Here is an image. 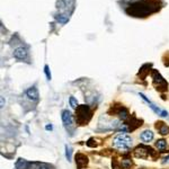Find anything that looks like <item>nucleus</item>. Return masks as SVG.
<instances>
[{
  "label": "nucleus",
  "instance_id": "17",
  "mask_svg": "<svg viewBox=\"0 0 169 169\" xmlns=\"http://www.w3.org/2000/svg\"><path fill=\"white\" fill-rule=\"evenodd\" d=\"M55 19H57V22L60 23V24H67L69 22V17L67 15H63V14H59L55 16Z\"/></svg>",
  "mask_w": 169,
  "mask_h": 169
},
{
  "label": "nucleus",
  "instance_id": "13",
  "mask_svg": "<svg viewBox=\"0 0 169 169\" xmlns=\"http://www.w3.org/2000/svg\"><path fill=\"white\" fill-rule=\"evenodd\" d=\"M29 166H31V163L26 161V160L23 159V158H19L16 161V163H15V167H16L17 169H28Z\"/></svg>",
  "mask_w": 169,
  "mask_h": 169
},
{
  "label": "nucleus",
  "instance_id": "14",
  "mask_svg": "<svg viewBox=\"0 0 169 169\" xmlns=\"http://www.w3.org/2000/svg\"><path fill=\"white\" fill-rule=\"evenodd\" d=\"M151 64H144V65H142V68L140 69V71H139V74H137V76L140 77L141 79H146V77L149 74V69H150Z\"/></svg>",
  "mask_w": 169,
  "mask_h": 169
},
{
  "label": "nucleus",
  "instance_id": "3",
  "mask_svg": "<svg viewBox=\"0 0 169 169\" xmlns=\"http://www.w3.org/2000/svg\"><path fill=\"white\" fill-rule=\"evenodd\" d=\"M132 143H133V140H132L131 137H129L128 134H118L117 137H114V140H113L114 148L123 151H128L132 147Z\"/></svg>",
  "mask_w": 169,
  "mask_h": 169
},
{
  "label": "nucleus",
  "instance_id": "22",
  "mask_svg": "<svg viewBox=\"0 0 169 169\" xmlns=\"http://www.w3.org/2000/svg\"><path fill=\"white\" fill-rule=\"evenodd\" d=\"M40 169H50V168H49L48 166H45V165H43V163H42L41 167H40Z\"/></svg>",
  "mask_w": 169,
  "mask_h": 169
},
{
  "label": "nucleus",
  "instance_id": "23",
  "mask_svg": "<svg viewBox=\"0 0 169 169\" xmlns=\"http://www.w3.org/2000/svg\"><path fill=\"white\" fill-rule=\"evenodd\" d=\"M45 129H46V130H50V131H51V130H52L53 128H52V125H46V126H45Z\"/></svg>",
  "mask_w": 169,
  "mask_h": 169
},
{
  "label": "nucleus",
  "instance_id": "16",
  "mask_svg": "<svg viewBox=\"0 0 169 169\" xmlns=\"http://www.w3.org/2000/svg\"><path fill=\"white\" fill-rule=\"evenodd\" d=\"M132 165H133V163H132V160L130 159V158H124V159H122L121 161V167L124 169L131 168Z\"/></svg>",
  "mask_w": 169,
  "mask_h": 169
},
{
  "label": "nucleus",
  "instance_id": "15",
  "mask_svg": "<svg viewBox=\"0 0 169 169\" xmlns=\"http://www.w3.org/2000/svg\"><path fill=\"white\" fill-rule=\"evenodd\" d=\"M156 148L158 150H160L161 152H166V148H167V142L163 139H160L156 142Z\"/></svg>",
  "mask_w": 169,
  "mask_h": 169
},
{
  "label": "nucleus",
  "instance_id": "5",
  "mask_svg": "<svg viewBox=\"0 0 169 169\" xmlns=\"http://www.w3.org/2000/svg\"><path fill=\"white\" fill-rule=\"evenodd\" d=\"M134 156L137 157V158H142V159H147L149 157H152L153 159H156L158 153L156 151H153L152 148L141 144V146H137L134 149Z\"/></svg>",
  "mask_w": 169,
  "mask_h": 169
},
{
  "label": "nucleus",
  "instance_id": "2",
  "mask_svg": "<svg viewBox=\"0 0 169 169\" xmlns=\"http://www.w3.org/2000/svg\"><path fill=\"white\" fill-rule=\"evenodd\" d=\"M91 118V111L88 105H80L76 108V123L78 125H86Z\"/></svg>",
  "mask_w": 169,
  "mask_h": 169
},
{
  "label": "nucleus",
  "instance_id": "20",
  "mask_svg": "<svg viewBox=\"0 0 169 169\" xmlns=\"http://www.w3.org/2000/svg\"><path fill=\"white\" fill-rule=\"evenodd\" d=\"M87 146H88L89 148H96V147H97L96 140H95V139H93V137H91V139H89V140L87 141Z\"/></svg>",
  "mask_w": 169,
  "mask_h": 169
},
{
  "label": "nucleus",
  "instance_id": "6",
  "mask_svg": "<svg viewBox=\"0 0 169 169\" xmlns=\"http://www.w3.org/2000/svg\"><path fill=\"white\" fill-rule=\"evenodd\" d=\"M62 122H63L64 128L67 129L68 131H72V129H74V116H72L70 111L65 109V111L62 112Z\"/></svg>",
  "mask_w": 169,
  "mask_h": 169
},
{
  "label": "nucleus",
  "instance_id": "7",
  "mask_svg": "<svg viewBox=\"0 0 169 169\" xmlns=\"http://www.w3.org/2000/svg\"><path fill=\"white\" fill-rule=\"evenodd\" d=\"M74 159H76V163L78 168L79 169H82L88 165V157L85 156L83 153H77L76 157H74Z\"/></svg>",
  "mask_w": 169,
  "mask_h": 169
},
{
  "label": "nucleus",
  "instance_id": "9",
  "mask_svg": "<svg viewBox=\"0 0 169 169\" xmlns=\"http://www.w3.org/2000/svg\"><path fill=\"white\" fill-rule=\"evenodd\" d=\"M26 95H27V97H28L31 100H33V102H37L38 98H40L38 90L35 86L31 87V88H28V89L26 90Z\"/></svg>",
  "mask_w": 169,
  "mask_h": 169
},
{
  "label": "nucleus",
  "instance_id": "12",
  "mask_svg": "<svg viewBox=\"0 0 169 169\" xmlns=\"http://www.w3.org/2000/svg\"><path fill=\"white\" fill-rule=\"evenodd\" d=\"M156 128L161 135H167V134H169V128L165 123H163V122H158L156 124Z\"/></svg>",
  "mask_w": 169,
  "mask_h": 169
},
{
  "label": "nucleus",
  "instance_id": "19",
  "mask_svg": "<svg viewBox=\"0 0 169 169\" xmlns=\"http://www.w3.org/2000/svg\"><path fill=\"white\" fill-rule=\"evenodd\" d=\"M69 103H70V106L72 107V108H77L78 107V100H77L76 98H74V96H71L70 98H69Z\"/></svg>",
  "mask_w": 169,
  "mask_h": 169
},
{
  "label": "nucleus",
  "instance_id": "4",
  "mask_svg": "<svg viewBox=\"0 0 169 169\" xmlns=\"http://www.w3.org/2000/svg\"><path fill=\"white\" fill-rule=\"evenodd\" d=\"M151 78H152V83L154 88L159 91H167L168 90V82L163 79V77L156 70V69H152L151 70Z\"/></svg>",
  "mask_w": 169,
  "mask_h": 169
},
{
  "label": "nucleus",
  "instance_id": "8",
  "mask_svg": "<svg viewBox=\"0 0 169 169\" xmlns=\"http://www.w3.org/2000/svg\"><path fill=\"white\" fill-rule=\"evenodd\" d=\"M13 55L15 59H17V60H25L26 57H27V55H28V52H27V50H26L25 48L19 46V48L15 49Z\"/></svg>",
  "mask_w": 169,
  "mask_h": 169
},
{
  "label": "nucleus",
  "instance_id": "10",
  "mask_svg": "<svg viewBox=\"0 0 169 169\" xmlns=\"http://www.w3.org/2000/svg\"><path fill=\"white\" fill-rule=\"evenodd\" d=\"M116 114L120 116V118H121L122 121H126L129 117H130V114H129V111L125 107H123V106H120L118 107V109L116 111Z\"/></svg>",
  "mask_w": 169,
  "mask_h": 169
},
{
  "label": "nucleus",
  "instance_id": "21",
  "mask_svg": "<svg viewBox=\"0 0 169 169\" xmlns=\"http://www.w3.org/2000/svg\"><path fill=\"white\" fill-rule=\"evenodd\" d=\"M44 74H45V76H46V78H48V80H51L52 76H51V71H50L49 65H45L44 67Z\"/></svg>",
  "mask_w": 169,
  "mask_h": 169
},
{
  "label": "nucleus",
  "instance_id": "18",
  "mask_svg": "<svg viewBox=\"0 0 169 169\" xmlns=\"http://www.w3.org/2000/svg\"><path fill=\"white\" fill-rule=\"evenodd\" d=\"M65 157H67L68 161H71L72 159V149L70 146H65Z\"/></svg>",
  "mask_w": 169,
  "mask_h": 169
},
{
  "label": "nucleus",
  "instance_id": "24",
  "mask_svg": "<svg viewBox=\"0 0 169 169\" xmlns=\"http://www.w3.org/2000/svg\"><path fill=\"white\" fill-rule=\"evenodd\" d=\"M3 103H5V99L3 97H1V107H3Z\"/></svg>",
  "mask_w": 169,
  "mask_h": 169
},
{
  "label": "nucleus",
  "instance_id": "11",
  "mask_svg": "<svg viewBox=\"0 0 169 169\" xmlns=\"http://www.w3.org/2000/svg\"><path fill=\"white\" fill-rule=\"evenodd\" d=\"M140 139L143 141V142H146V143L150 142V141L153 139L152 131H150V130H146V131H143L142 133L140 134Z\"/></svg>",
  "mask_w": 169,
  "mask_h": 169
},
{
  "label": "nucleus",
  "instance_id": "1",
  "mask_svg": "<svg viewBox=\"0 0 169 169\" xmlns=\"http://www.w3.org/2000/svg\"><path fill=\"white\" fill-rule=\"evenodd\" d=\"M158 9L159 6L157 5V0H141L131 5L126 13L133 17H147Z\"/></svg>",
  "mask_w": 169,
  "mask_h": 169
}]
</instances>
